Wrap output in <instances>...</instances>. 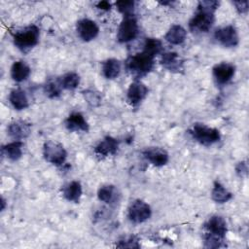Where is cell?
Wrapping results in <instances>:
<instances>
[{
    "mask_svg": "<svg viewBox=\"0 0 249 249\" xmlns=\"http://www.w3.org/2000/svg\"><path fill=\"white\" fill-rule=\"evenodd\" d=\"M115 6L117 10L124 16H132L134 15V9H135V2L134 1H117L115 2Z\"/></svg>",
    "mask_w": 249,
    "mask_h": 249,
    "instance_id": "f1b7e54d",
    "label": "cell"
},
{
    "mask_svg": "<svg viewBox=\"0 0 249 249\" xmlns=\"http://www.w3.org/2000/svg\"><path fill=\"white\" fill-rule=\"evenodd\" d=\"M147 86L140 80H134L126 90V101L131 107H137L148 95Z\"/></svg>",
    "mask_w": 249,
    "mask_h": 249,
    "instance_id": "30bf717a",
    "label": "cell"
},
{
    "mask_svg": "<svg viewBox=\"0 0 249 249\" xmlns=\"http://www.w3.org/2000/svg\"><path fill=\"white\" fill-rule=\"evenodd\" d=\"M188 132L196 142L205 147L212 146L221 139V133L218 128L208 126L201 123L194 124Z\"/></svg>",
    "mask_w": 249,
    "mask_h": 249,
    "instance_id": "277c9868",
    "label": "cell"
},
{
    "mask_svg": "<svg viewBox=\"0 0 249 249\" xmlns=\"http://www.w3.org/2000/svg\"><path fill=\"white\" fill-rule=\"evenodd\" d=\"M117 247L121 248H139L140 243L137 237L135 236H127L121 240H119L118 244H116Z\"/></svg>",
    "mask_w": 249,
    "mask_h": 249,
    "instance_id": "4dcf8cb0",
    "label": "cell"
},
{
    "mask_svg": "<svg viewBox=\"0 0 249 249\" xmlns=\"http://www.w3.org/2000/svg\"><path fill=\"white\" fill-rule=\"evenodd\" d=\"M160 64L163 68L172 73H181L184 69V60L175 52L162 53Z\"/></svg>",
    "mask_w": 249,
    "mask_h": 249,
    "instance_id": "e0dca14e",
    "label": "cell"
},
{
    "mask_svg": "<svg viewBox=\"0 0 249 249\" xmlns=\"http://www.w3.org/2000/svg\"><path fill=\"white\" fill-rule=\"evenodd\" d=\"M211 198L216 203H226L232 198V194L219 181H215L211 190Z\"/></svg>",
    "mask_w": 249,
    "mask_h": 249,
    "instance_id": "d4e9b609",
    "label": "cell"
},
{
    "mask_svg": "<svg viewBox=\"0 0 249 249\" xmlns=\"http://www.w3.org/2000/svg\"><path fill=\"white\" fill-rule=\"evenodd\" d=\"M126 70L135 78H140L149 74L155 66V56L142 51L135 54L129 55L124 62Z\"/></svg>",
    "mask_w": 249,
    "mask_h": 249,
    "instance_id": "7a4b0ae2",
    "label": "cell"
},
{
    "mask_svg": "<svg viewBox=\"0 0 249 249\" xmlns=\"http://www.w3.org/2000/svg\"><path fill=\"white\" fill-rule=\"evenodd\" d=\"M235 171H236V174L239 175L240 177L247 175V172H248V164H247V161H246V160L239 161V162L236 164V166H235Z\"/></svg>",
    "mask_w": 249,
    "mask_h": 249,
    "instance_id": "d6a6232c",
    "label": "cell"
},
{
    "mask_svg": "<svg viewBox=\"0 0 249 249\" xmlns=\"http://www.w3.org/2000/svg\"><path fill=\"white\" fill-rule=\"evenodd\" d=\"M101 71L106 79L113 80L120 75L122 71V62L114 57L107 58L102 62Z\"/></svg>",
    "mask_w": 249,
    "mask_h": 249,
    "instance_id": "cb8c5ba5",
    "label": "cell"
},
{
    "mask_svg": "<svg viewBox=\"0 0 249 249\" xmlns=\"http://www.w3.org/2000/svg\"><path fill=\"white\" fill-rule=\"evenodd\" d=\"M97 197L100 201L108 205H113L119 202L120 193L116 186L111 184H105L100 186L97 190Z\"/></svg>",
    "mask_w": 249,
    "mask_h": 249,
    "instance_id": "d6986e66",
    "label": "cell"
},
{
    "mask_svg": "<svg viewBox=\"0 0 249 249\" xmlns=\"http://www.w3.org/2000/svg\"><path fill=\"white\" fill-rule=\"evenodd\" d=\"M111 3H109L108 1H100L96 4V7L102 11H109L111 9Z\"/></svg>",
    "mask_w": 249,
    "mask_h": 249,
    "instance_id": "836d02e7",
    "label": "cell"
},
{
    "mask_svg": "<svg viewBox=\"0 0 249 249\" xmlns=\"http://www.w3.org/2000/svg\"><path fill=\"white\" fill-rule=\"evenodd\" d=\"M5 205H6V200L4 199V197H1V210L3 211L5 209Z\"/></svg>",
    "mask_w": 249,
    "mask_h": 249,
    "instance_id": "e575fe53",
    "label": "cell"
},
{
    "mask_svg": "<svg viewBox=\"0 0 249 249\" xmlns=\"http://www.w3.org/2000/svg\"><path fill=\"white\" fill-rule=\"evenodd\" d=\"M10 74L13 81L17 83H21L28 79L31 74V69L25 61L17 60L12 64Z\"/></svg>",
    "mask_w": 249,
    "mask_h": 249,
    "instance_id": "44dd1931",
    "label": "cell"
},
{
    "mask_svg": "<svg viewBox=\"0 0 249 249\" xmlns=\"http://www.w3.org/2000/svg\"><path fill=\"white\" fill-rule=\"evenodd\" d=\"M187 30L180 24H173L164 35V40L171 45H181L185 42Z\"/></svg>",
    "mask_w": 249,
    "mask_h": 249,
    "instance_id": "603a6c76",
    "label": "cell"
},
{
    "mask_svg": "<svg viewBox=\"0 0 249 249\" xmlns=\"http://www.w3.org/2000/svg\"><path fill=\"white\" fill-rule=\"evenodd\" d=\"M118 149L119 141L116 138L107 135L94 147L93 153L97 158L103 160L105 158L115 156L118 152Z\"/></svg>",
    "mask_w": 249,
    "mask_h": 249,
    "instance_id": "5bb4252c",
    "label": "cell"
},
{
    "mask_svg": "<svg viewBox=\"0 0 249 249\" xmlns=\"http://www.w3.org/2000/svg\"><path fill=\"white\" fill-rule=\"evenodd\" d=\"M212 74L217 85L225 86L234 77L235 66L230 62H220L213 66Z\"/></svg>",
    "mask_w": 249,
    "mask_h": 249,
    "instance_id": "7c38bea8",
    "label": "cell"
},
{
    "mask_svg": "<svg viewBox=\"0 0 249 249\" xmlns=\"http://www.w3.org/2000/svg\"><path fill=\"white\" fill-rule=\"evenodd\" d=\"M139 33V25L134 15L124 16L118 27L117 40L119 43H128L134 40Z\"/></svg>",
    "mask_w": 249,
    "mask_h": 249,
    "instance_id": "8992f818",
    "label": "cell"
},
{
    "mask_svg": "<svg viewBox=\"0 0 249 249\" xmlns=\"http://www.w3.org/2000/svg\"><path fill=\"white\" fill-rule=\"evenodd\" d=\"M76 31L80 39L84 42H90L98 36L99 26L94 20L84 18L77 21Z\"/></svg>",
    "mask_w": 249,
    "mask_h": 249,
    "instance_id": "8fae6325",
    "label": "cell"
},
{
    "mask_svg": "<svg viewBox=\"0 0 249 249\" xmlns=\"http://www.w3.org/2000/svg\"><path fill=\"white\" fill-rule=\"evenodd\" d=\"M40 29L35 24H30L13 33L15 47L23 53L31 51L39 43Z\"/></svg>",
    "mask_w": 249,
    "mask_h": 249,
    "instance_id": "3957f363",
    "label": "cell"
},
{
    "mask_svg": "<svg viewBox=\"0 0 249 249\" xmlns=\"http://www.w3.org/2000/svg\"><path fill=\"white\" fill-rule=\"evenodd\" d=\"M62 196L69 202L79 203L83 195V187L80 181L73 180L64 184L61 189Z\"/></svg>",
    "mask_w": 249,
    "mask_h": 249,
    "instance_id": "ac0fdd59",
    "label": "cell"
},
{
    "mask_svg": "<svg viewBox=\"0 0 249 249\" xmlns=\"http://www.w3.org/2000/svg\"><path fill=\"white\" fill-rule=\"evenodd\" d=\"M214 39L225 48H234L239 44L237 30L231 24L217 28L214 31Z\"/></svg>",
    "mask_w": 249,
    "mask_h": 249,
    "instance_id": "9c48e42d",
    "label": "cell"
},
{
    "mask_svg": "<svg viewBox=\"0 0 249 249\" xmlns=\"http://www.w3.org/2000/svg\"><path fill=\"white\" fill-rule=\"evenodd\" d=\"M64 126L70 132H89V124L81 112H72L64 121Z\"/></svg>",
    "mask_w": 249,
    "mask_h": 249,
    "instance_id": "2e32d148",
    "label": "cell"
},
{
    "mask_svg": "<svg viewBox=\"0 0 249 249\" xmlns=\"http://www.w3.org/2000/svg\"><path fill=\"white\" fill-rule=\"evenodd\" d=\"M162 49H163V46H162V43L160 40H159L157 38H147L145 40L144 47H143L142 51H144L147 53L156 57L158 54L161 53Z\"/></svg>",
    "mask_w": 249,
    "mask_h": 249,
    "instance_id": "83f0119b",
    "label": "cell"
},
{
    "mask_svg": "<svg viewBox=\"0 0 249 249\" xmlns=\"http://www.w3.org/2000/svg\"><path fill=\"white\" fill-rule=\"evenodd\" d=\"M142 156L149 163L156 167L163 166L169 160L167 151L161 147H148L142 151Z\"/></svg>",
    "mask_w": 249,
    "mask_h": 249,
    "instance_id": "4fadbf2b",
    "label": "cell"
},
{
    "mask_svg": "<svg viewBox=\"0 0 249 249\" xmlns=\"http://www.w3.org/2000/svg\"><path fill=\"white\" fill-rule=\"evenodd\" d=\"M85 100L90 105V106H98L101 103V93L97 91L96 89H89L84 91H82Z\"/></svg>",
    "mask_w": 249,
    "mask_h": 249,
    "instance_id": "f546056e",
    "label": "cell"
},
{
    "mask_svg": "<svg viewBox=\"0 0 249 249\" xmlns=\"http://www.w3.org/2000/svg\"><path fill=\"white\" fill-rule=\"evenodd\" d=\"M57 79H58V82H59L62 89H66V90L76 89L81 82L80 75L76 72L65 73Z\"/></svg>",
    "mask_w": 249,
    "mask_h": 249,
    "instance_id": "484cf974",
    "label": "cell"
},
{
    "mask_svg": "<svg viewBox=\"0 0 249 249\" xmlns=\"http://www.w3.org/2000/svg\"><path fill=\"white\" fill-rule=\"evenodd\" d=\"M23 142L20 140H14L2 146L1 153L7 160L12 161L18 160L23 154Z\"/></svg>",
    "mask_w": 249,
    "mask_h": 249,
    "instance_id": "ffe728a7",
    "label": "cell"
},
{
    "mask_svg": "<svg viewBox=\"0 0 249 249\" xmlns=\"http://www.w3.org/2000/svg\"><path fill=\"white\" fill-rule=\"evenodd\" d=\"M219 5L218 1H199L195 15L189 21V29L194 33L208 32L215 22V12Z\"/></svg>",
    "mask_w": 249,
    "mask_h": 249,
    "instance_id": "6da1fadb",
    "label": "cell"
},
{
    "mask_svg": "<svg viewBox=\"0 0 249 249\" xmlns=\"http://www.w3.org/2000/svg\"><path fill=\"white\" fill-rule=\"evenodd\" d=\"M233 6L235 7V10L238 14H246L248 12L249 3L248 1H233Z\"/></svg>",
    "mask_w": 249,
    "mask_h": 249,
    "instance_id": "1f68e13d",
    "label": "cell"
},
{
    "mask_svg": "<svg viewBox=\"0 0 249 249\" xmlns=\"http://www.w3.org/2000/svg\"><path fill=\"white\" fill-rule=\"evenodd\" d=\"M43 90L44 93L46 94V96H48L49 98H56L58 96H60L61 91H62V88L58 82V79H50L48 80L44 87H43Z\"/></svg>",
    "mask_w": 249,
    "mask_h": 249,
    "instance_id": "4316f807",
    "label": "cell"
},
{
    "mask_svg": "<svg viewBox=\"0 0 249 249\" xmlns=\"http://www.w3.org/2000/svg\"><path fill=\"white\" fill-rule=\"evenodd\" d=\"M31 133V124L26 121L17 120L10 123L7 126V134L13 140H23Z\"/></svg>",
    "mask_w": 249,
    "mask_h": 249,
    "instance_id": "9a60e30c",
    "label": "cell"
},
{
    "mask_svg": "<svg viewBox=\"0 0 249 249\" xmlns=\"http://www.w3.org/2000/svg\"><path fill=\"white\" fill-rule=\"evenodd\" d=\"M43 157L47 162L60 167L65 164L67 159V151L61 143L49 140L43 145Z\"/></svg>",
    "mask_w": 249,
    "mask_h": 249,
    "instance_id": "5b68a950",
    "label": "cell"
},
{
    "mask_svg": "<svg viewBox=\"0 0 249 249\" xmlns=\"http://www.w3.org/2000/svg\"><path fill=\"white\" fill-rule=\"evenodd\" d=\"M9 102L15 110L21 111L29 106V98L21 89H14L9 93Z\"/></svg>",
    "mask_w": 249,
    "mask_h": 249,
    "instance_id": "7402d4cb",
    "label": "cell"
},
{
    "mask_svg": "<svg viewBox=\"0 0 249 249\" xmlns=\"http://www.w3.org/2000/svg\"><path fill=\"white\" fill-rule=\"evenodd\" d=\"M152 216L151 206L142 199L132 200L127 207V218L133 224H142Z\"/></svg>",
    "mask_w": 249,
    "mask_h": 249,
    "instance_id": "52a82bcc",
    "label": "cell"
},
{
    "mask_svg": "<svg viewBox=\"0 0 249 249\" xmlns=\"http://www.w3.org/2000/svg\"><path fill=\"white\" fill-rule=\"evenodd\" d=\"M203 229L205 230L204 235H208L220 240L225 241L228 232V225L224 217L220 215H213L204 223Z\"/></svg>",
    "mask_w": 249,
    "mask_h": 249,
    "instance_id": "ba28073f",
    "label": "cell"
}]
</instances>
